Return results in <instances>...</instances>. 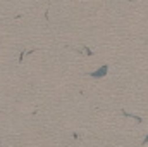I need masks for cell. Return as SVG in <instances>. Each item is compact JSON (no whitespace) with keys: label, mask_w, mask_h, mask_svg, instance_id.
I'll return each instance as SVG.
<instances>
[{"label":"cell","mask_w":148,"mask_h":147,"mask_svg":"<svg viewBox=\"0 0 148 147\" xmlns=\"http://www.w3.org/2000/svg\"><path fill=\"white\" fill-rule=\"evenodd\" d=\"M143 144H148V135L145 137V139H143Z\"/></svg>","instance_id":"obj_2"},{"label":"cell","mask_w":148,"mask_h":147,"mask_svg":"<svg viewBox=\"0 0 148 147\" xmlns=\"http://www.w3.org/2000/svg\"><path fill=\"white\" fill-rule=\"evenodd\" d=\"M109 73V66L107 64H103V66H100L97 71H93V73L90 74L91 78H105V74Z\"/></svg>","instance_id":"obj_1"}]
</instances>
